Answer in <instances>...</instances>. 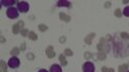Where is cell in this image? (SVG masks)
<instances>
[{
	"instance_id": "1",
	"label": "cell",
	"mask_w": 129,
	"mask_h": 72,
	"mask_svg": "<svg viewBox=\"0 0 129 72\" xmlns=\"http://www.w3.org/2000/svg\"><path fill=\"white\" fill-rule=\"evenodd\" d=\"M97 50L98 51H104V53L110 51V44H108L107 38H104V37L100 38L98 44H97Z\"/></svg>"
},
{
	"instance_id": "2",
	"label": "cell",
	"mask_w": 129,
	"mask_h": 72,
	"mask_svg": "<svg viewBox=\"0 0 129 72\" xmlns=\"http://www.w3.org/2000/svg\"><path fill=\"white\" fill-rule=\"evenodd\" d=\"M6 16H7V18H9L11 20L17 19L19 17V10H18V8L13 7V6L7 8V9H6Z\"/></svg>"
},
{
	"instance_id": "3",
	"label": "cell",
	"mask_w": 129,
	"mask_h": 72,
	"mask_svg": "<svg viewBox=\"0 0 129 72\" xmlns=\"http://www.w3.org/2000/svg\"><path fill=\"white\" fill-rule=\"evenodd\" d=\"M17 8H18V10L20 13H28V10H29V3L26 1H19L18 3H17Z\"/></svg>"
},
{
	"instance_id": "4",
	"label": "cell",
	"mask_w": 129,
	"mask_h": 72,
	"mask_svg": "<svg viewBox=\"0 0 129 72\" xmlns=\"http://www.w3.org/2000/svg\"><path fill=\"white\" fill-rule=\"evenodd\" d=\"M7 65H8V67H9V68H13V69L19 68V66H20V60H19V58L11 57L10 59L8 60Z\"/></svg>"
},
{
	"instance_id": "5",
	"label": "cell",
	"mask_w": 129,
	"mask_h": 72,
	"mask_svg": "<svg viewBox=\"0 0 129 72\" xmlns=\"http://www.w3.org/2000/svg\"><path fill=\"white\" fill-rule=\"evenodd\" d=\"M83 71L84 72H95V66L92 62L87 61L83 65Z\"/></svg>"
},
{
	"instance_id": "6",
	"label": "cell",
	"mask_w": 129,
	"mask_h": 72,
	"mask_svg": "<svg viewBox=\"0 0 129 72\" xmlns=\"http://www.w3.org/2000/svg\"><path fill=\"white\" fill-rule=\"evenodd\" d=\"M45 55L48 56L49 59H53L54 57H55V51H54V47H52V45H49L47 47V50H45Z\"/></svg>"
},
{
	"instance_id": "7",
	"label": "cell",
	"mask_w": 129,
	"mask_h": 72,
	"mask_svg": "<svg viewBox=\"0 0 129 72\" xmlns=\"http://www.w3.org/2000/svg\"><path fill=\"white\" fill-rule=\"evenodd\" d=\"M0 3H1L2 6H5V7L9 8V7H13V5L16 3V1L15 0H2Z\"/></svg>"
},
{
	"instance_id": "8",
	"label": "cell",
	"mask_w": 129,
	"mask_h": 72,
	"mask_svg": "<svg viewBox=\"0 0 129 72\" xmlns=\"http://www.w3.org/2000/svg\"><path fill=\"white\" fill-rule=\"evenodd\" d=\"M95 35H96V34L94 33V32L90 33V34H88V35L85 37V43H86V44L90 45L91 43H92V40H93L94 37H95Z\"/></svg>"
},
{
	"instance_id": "9",
	"label": "cell",
	"mask_w": 129,
	"mask_h": 72,
	"mask_svg": "<svg viewBox=\"0 0 129 72\" xmlns=\"http://www.w3.org/2000/svg\"><path fill=\"white\" fill-rule=\"evenodd\" d=\"M59 18H60V20H61V21L66 22V23L70 22V20H71L70 16H68V14H66L65 13H59Z\"/></svg>"
},
{
	"instance_id": "10",
	"label": "cell",
	"mask_w": 129,
	"mask_h": 72,
	"mask_svg": "<svg viewBox=\"0 0 129 72\" xmlns=\"http://www.w3.org/2000/svg\"><path fill=\"white\" fill-rule=\"evenodd\" d=\"M57 6H59V7H62V6H64V7H68L69 8L71 6V3L69 1H65V0H61V1H58L57 2Z\"/></svg>"
},
{
	"instance_id": "11",
	"label": "cell",
	"mask_w": 129,
	"mask_h": 72,
	"mask_svg": "<svg viewBox=\"0 0 129 72\" xmlns=\"http://www.w3.org/2000/svg\"><path fill=\"white\" fill-rule=\"evenodd\" d=\"M50 72H62V68L58 64H53L50 68Z\"/></svg>"
},
{
	"instance_id": "12",
	"label": "cell",
	"mask_w": 129,
	"mask_h": 72,
	"mask_svg": "<svg viewBox=\"0 0 129 72\" xmlns=\"http://www.w3.org/2000/svg\"><path fill=\"white\" fill-rule=\"evenodd\" d=\"M21 30H22V28H21V26H20L19 23H17V24H15L13 26V33L15 34V35L21 33Z\"/></svg>"
},
{
	"instance_id": "13",
	"label": "cell",
	"mask_w": 129,
	"mask_h": 72,
	"mask_svg": "<svg viewBox=\"0 0 129 72\" xmlns=\"http://www.w3.org/2000/svg\"><path fill=\"white\" fill-rule=\"evenodd\" d=\"M20 51H21V50H20L19 47H13L10 50V55L11 56H13V57H17L20 54Z\"/></svg>"
},
{
	"instance_id": "14",
	"label": "cell",
	"mask_w": 129,
	"mask_h": 72,
	"mask_svg": "<svg viewBox=\"0 0 129 72\" xmlns=\"http://www.w3.org/2000/svg\"><path fill=\"white\" fill-rule=\"evenodd\" d=\"M7 66L6 63L4 61H1V65H0V72H7Z\"/></svg>"
},
{
	"instance_id": "15",
	"label": "cell",
	"mask_w": 129,
	"mask_h": 72,
	"mask_svg": "<svg viewBox=\"0 0 129 72\" xmlns=\"http://www.w3.org/2000/svg\"><path fill=\"white\" fill-rule=\"evenodd\" d=\"M59 60H60V62H61V65H63V66L67 65V61H66V58H65V55H60Z\"/></svg>"
},
{
	"instance_id": "16",
	"label": "cell",
	"mask_w": 129,
	"mask_h": 72,
	"mask_svg": "<svg viewBox=\"0 0 129 72\" xmlns=\"http://www.w3.org/2000/svg\"><path fill=\"white\" fill-rule=\"evenodd\" d=\"M128 64H123V65H120L119 67V72H127L128 71Z\"/></svg>"
},
{
	"instance_id": "17",
	"label": "cell",
	"mask_w": 129,
	"mask_h": 72,
	"mask_svg": "<svg viewBox=\"0 0 129 72\" xmlns=\"http://www.w3.org/2000/svg\"><path fill=\"white\" fill-rule=\"evenodd\" d=\"M105 58H107V53H104V51H98V60L103 61V60H105Z\"/></svg>"
},
{
	"instance_id": "18",
	"label": "cell",
	"mask_w": 129,
	"mask_h": 72,
	"mask_svg": "<svg viewBox=\"0 0 129 72\" xmlns=\"http://www.w3.org/2000/svg\"><path fill=\"white\" fill-rule=\"evenodd\" d=\"M38 29H39V31H41V32H45L49 28H48V26L44 25V24H39L38 25Z\"/></svg>"
},
{
	"instance_id": "19",
	"label": "cell",
	"mask_w": 129,
	"mask_h": 72,
	"mask_svg": "<svg viewBox=\"0 0 129 72\" xmlns=\"http://www.w3.org/2000/svg\"><path fill=\"white\" fill-rule=\"evenodd\" d=\"M28 37L31 39V40H37V35L35 34V32H33V31H31L28 34Z\"/></svg>"
},
{
	"instance_id": "20",
	"label": "cell",
	"mask_w": 129,
	"mask_h": 72,
	"mask_svg": "<svg viewBox=\"0 0 129 72\" xmlns=\"http://www.w3.org/2000/svg\"><path fill=\"white\" fill-rule=\"evenodd\" d=\"M64 55L65 56H69V57H71L73 55V51L70 50V48H66V50L64 51Z\"/></svg>"
},
{
	"instance_id": "21",
	"label": "cell",
	"mask_w": 129,
	"mask_h": 72,
	"mask_svg": "<svg viewBox=\"0 0 129 72\" xmlns=\"http://www.w3.org/2000/svg\"><path fill=\"white\" fill-rule=\"evenodd\" d=\"M120 35H121V37L124 40H129V34L128 33H126V32H122L121 34H120Z\"/></svg>"
},
{
	"instance_id": "22",
	"label": "cell",
	"mask_w": 129,
	"mask_h": 72,
	"mask_svg": "<svg viewBox=\"0 0 129 72\" xmlns=\"http://www.w3.org/2000/svg\"><path fill=\"white\" fill-rule=\"evenodd\" d=\"M101 71L102 72H115V70L113 68H107V67H102Z\"/></svg>"
},
{
	"instance_id": "23",
	"label": "cell",
	"mask_w": 129,
	"mask_h": 72,
	"mask_svg": "<svg viewBox=\"0 0 129 72\" xmlns=\"http://www.w3.org/2000/svg\"><path fill=\"white\" fill-rule=\"evenodd\" d=\"M115 13V16H116L117 18H121V17H122V11L120 10L119 8H118V9L115 10V13Z\"/></svg>"
},
{
	"instance_id": "24",
	"label": "cell",
	"mask_w": 129,
	"mask_h": 72,
	"mask_svg": "<svg viewBox=\"0 0 129 72\" xmlns=\"http://www.w3.org/2000/svg\"><path fill=\"white\" fill-rule=\"evenodd\" d=\"M123 14H124L125 17H127V18H129V6H126L124 8V10H123Z\"/></svg>"
},
{
	"instance_id": "25",
	"label": "cell",
	"mask_w": 129,
	"mask_h": 72,
	"mask_svg": "<svg viewBox=\"0 0 129 72\" xmlns=\"http://www.w3.org/2000/svg\"><path fill=\"white\" fill-rule=\"evenodd\" d=\"M27 34H29V31H28V29H22V30H21V35H22V36H26Z\"/></svg>"
},
{
	"instance_id": "26",
	"label": "cell",
	"mask_w": 129,
	"mask_h": 72,
	"mask_svg": "<svg viewBox=\"0 0 129 72\" xmlns=\"http://www.w3.org/2000/svg\"><path fill=\"white\" fill-rule=\"evenodd\" d=\"M27 58H28V60H34V55L30 53L27 55Z\"/></svg>"
},
{
	"instance_id": "27",
	"label": "cell",
	"mask_w": 129,
	"mask_h": 72,
	"mask_svg": "<svg viewBox=\"0 0 129 72\" xmlns=\"http://www.w3.org/2000/svg\"><path fill=\"white\" fill-rule=\"evenodd\" d=\"M91 57H92V54L88 53V51H87V53H85V58H86V59H90Z\"/></svg>"
},
{
	"instance_id": "28",
	"label": "cell",
	"mask_w": 129,
	"mask_h": 72,
	"mask_svg": "<svg viewBox=\"0 0 129 72\" xmlns=\"http://www.w3.org/2000/svg\"><path fill=\"white\" fill-rule=\"evenodd\" d=\"M111 5V1H107V2H105V3H104V7L105 8H108Z\"/></svg>"
},
{
	"instance_id": "29",
	"label": "cell",
	"mask_w": 129,
	"mask_h": 72,
	"mask_svg": "<svg viewBox=\"0 0 129 72\" xmlns=\"http://www.w3.org/2000/svg\"><path fill=\"white\" fill-rule=\"evenodd\" d=\"M20 50H21V51H25V50H26V43H22V45H21V47H20Z\"/></svg>"
},
{
	"instance_id": "30",
	"label": "cell",
	"mask_w": 129,
	"mask_h": 72,
	"mask_svg": "<svg viewBox=\"0 0 129 72\" xmlns=\"http://www.w3.org/2000/svg\"><path fill=\"white\" fill-rule=\"evenodd\" d=\"M65 39H66V37H65V36L60 37V42H61V43H64V42H65Z\"/></svg>"
},
{
	"instance_id": "31",
	"label": "cell",
	"mask_w": 129,
	"mask_h": 72,
	"mask_svg": "<svg viewBox=\"0 0 129 72\" xmlns=\"http://www.w3.org/2000/svg\"><path fill=\"white\" fill-rule=\"evenodd\" d=\"M19 24H20V26H21V28H22V29H24V28H23V27H24V22H23V21H20V22H19Z\"/></svg>"
},
{
	"instance_id": "32",
	"label": "cell",
	"mask_w": 129,
	"mask_h": 72,
	"mask_svg": "<svg viewBox=\"0 0 129 72\" xmlns=\"http://www.w3.org/2000/svg\"><path fill=\"white\" fill-rule=\"evenodd\" d=\"M0 41L1 42H5V38L3 36H0Z\"/></svg>"
},
{
	"instance_id": "33",
	"label": "cell",
	"mask_w": 129,
	"mask_h": 72,
	"mask_svg": "<svg viewBox=\"0 0 129 72\" xmlns=\"http://www.w3.org/2000/svg\"><path fill=\"white\" fill-rule=\"evenodd\" d=\"M38 72H49L48 70H45V69H39Z\"/></svg>"
},
{
	"instance_id": "34",
	"label": "cell",
	"mask_w": 129,
	"mask_h": 72,
	"mask_svg": "<svg viewBox=\"0 0 129 72\" xmlns=\"http://www.w3.org/2000/svg\"><path fill=\"white\" fill-rule=\"evenodd\" d=\"M128 2H129V1H128V0H126V1H123V3H124V4H127V3H128Z\"/></svg>"
},
{
	"instance_id": "35",
	"label": "cell",
	"mask_w": 129,
	"mask_h": 72,
	"mask_svg": "<svg viewBox=\"0 0 129 72\" xmlns=\"http://www.w3.org/2000/svg\"><path fill=\"white\" fill-rule=\"evenodd\" d=\"M127 72H129V70H128V71H127Z\"/></svg>"
}]
</instances>
